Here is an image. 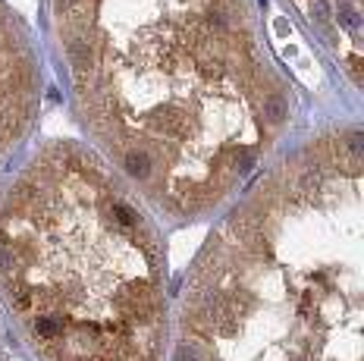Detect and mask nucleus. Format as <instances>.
Listing matches in <instances>:
<instances>
[{
  "label": "nucleus",
  "instance_id": "nucleus-1",
  "mask_svg": "<svg viewBox=\"0 0 364 361\" xmlns=\"http://www.w3.org/2000/svg\"><path fill=\"white\" fill-rule=\"evenodd\" d=\"M88 126L173 214L230 195L289 120L242 0H57Z\"/></svg>",
  "mask_w": 364,
  "mask_h": 361
},
{
  "label": "nucleus",
  "instance_id": "nucleus-2",
  "mask_svg": "<svg viewBox=\"0 0 364 361\" xmlns=\"http://www.w3.org/2000/svg\"><path fill=\"white\" fill-rule=\"evenodd\" d=\"M0 293L48 361H161L154 230L75 145H51L0 198Z\"/></svg>",
  "mask_w": 364,
  "mask_h": 361
},
{
  "label": "nucleus",
  "instance_id": "nucleus-3",
  "mask_svg": "<svg viewBox=\"0 0 364 361\" xmlns=\"http://www.w3.org/2000/svg\"><path fill=\"white\" fill-rule=\"evenodd\" d=\"M35 66L19 28L0 7V157L26 132L35 110Z\"/></svg>",
  "mask_w": 364,
  "mask_h": 361
}]
</instances>
